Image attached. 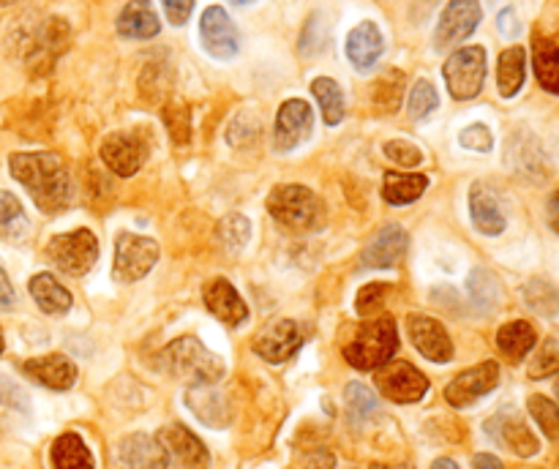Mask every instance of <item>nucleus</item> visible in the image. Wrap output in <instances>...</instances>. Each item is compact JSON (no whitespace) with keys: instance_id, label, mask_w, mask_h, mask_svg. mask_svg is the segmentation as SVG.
Segmentation results:
<instances>
[{"instance_id":"nucleus-46","label":"nucleus","mask_w":559,"mask_h":469,"mask_svg":"<svg viewBox=\"0 0 559 469\" xmlns=\"http://www.w3.org/2000/svg\"><path fill=\"white\" fill-rule=\"evenodd\" d=\"M469 294H473L475 303L491 305L500 298V287H497V278L489 270H473L469 276Z\"/></svg>"},{"instance_id":"nucleus-3","label":"nucleus","mask_w":559,"mask_h":469,"mask_svg":"<svg viewBox=\"0 0 559 469\" xmlns=\"http://www.w3.org/2000/svg\"><path fill=\"white\" fill-rule=\"evenodd\" d=\"M399 349L396 322L391 316H380L374 322H366L358 327L353 338L344 347V360L358 371H374L391 363Z\"/></svg>"},{"instance_id":"nucleus-4","label":"nucleus","mask_w":559,"mask_h":469,"mask_svg":"<svg viewBox=\"0 0 559 469\" xmlns=\"http://www.w3.org/2000/svg\"><path fill=\"white\" fill-rule=\"evenodd\" d=\"M267 211L289 232H309L322 216V205L314 191L298 183L276 185L267 196Z\"/></svg>"},{"instance_id":"nucleus-43","label":"nucleus","mask_w":559,"mask_h":469,"mask_svg":"<svg viewBox=\"0 0 559 469\" xmlns=\"http://www.w3.org/2000/svg\"><path fill=\"white\" fill-rule=\"evenodd\" d=\"M164 120H167V129L173 134V140L178 145H186L191 136V109L186 104H167Z\"/></svg>"},{"instance_id":"nucleus-35","label":"nucleus","mask_w":559,"mask_h":469,"mask_svg":"<svg viewBox=\"0 0 559 469\" xmlns=\"http://www.w3.org/2000/svg\"><path fill=\"white\" fill-rule=\"evenodd\" d=\"M311 93H314L317 104H320L322 120H325L328 125L342 123L344 93H342V87H338V82L331 80V76H317V80L311 82Z\"/></svg>"},{"instance_id":"nucleus-20","label":"nucleus","mask_w":559,"mask_h":469,"mask_svg":"<svg viewBox=\"0 0 559 469\" xmlns=\"http://www.w3.org/2000/svg\"><path fill=\"white\" fill-rule=\"evenodd\" d=\"M202 300H205L207 311H211L216 320H222L224 325H243L249 320V309H246L243 298L238 294V289L227 281V278H211V281L202 287Z\"/></svg>"},{"instance_id":"nucleus-38","label":"nucleus","mask_w":559,"mask_h":469,"mask_svg":"<svg viewBox=\"0 0 559 469\" xmlns=\"http://www.w3.org/2000/svg\"><path fill=\"white\" fill-rule=\"evenodd\" d=\"M251 238V221L243 213H229L218 221V240L227 245V251H240Z\"/></svg>"},{"instance_id":"nucleus-49","label":"nucleus","mask_w":559,"mask_h":469,"mask_svg":"<svg viewBox=\"0 0 559 469\" xmlns=\"http://www.w3.org/2000/svg\"><path fill=\"white\" fill-rule=\"evenodd\" d=\"M164 14H167L169 25H186L194 11V0H162Z\"/></svg>"},{"instance_id":"nucleus-55","label":"nucleus","mask_w":559,"mask_h":469,"mask_svg":"<svg viewBox=\"0 0 559 469\" xmlns=\"http://www.w3.org/2000/svg\"><path fill=\"white\" fill-rule=\"evenodd\" d=\"M431 469H459V464L453 461V458H437V461L431 464Z\"/></svg>"},{"instance_id":"nucleus-5","label":"nucleus","mask_w":559,"mask_h":469,"mask_svg":"<svg viewBox=\"0 0 559 469\" xmlns=\"http://www.w3.org/2000/svg\"><path fill=\"white\" fill-rule=\"evenodd\" d=\"M445 85L456 101H469L484 91L486 82V49L480 44L456 49L442 65Z\"/></svg>"},{"instance_id":"nucleus-50","label":"nucleus","mask_w":559,"mask_h":469,"mask_svg":"<svg viewBox=\"0 0 559 469\" xmlns=\"http://www.w3.org/2000/svg\"><path fill=\"white\" fill-rule=\"evenodd\" d=\"M295 469H336V458H333L328 450L306 453Z\"/></svg>"},{"instance_id":"nucleus-48","label":"nucleus","mask_w":559,"mask_h":469,"mask_svg":"<svg viewBox=\"0 0 559 469\" xmlns=\"http://www.w3.org/2000/svg\"><path fill=\"white\" fill-rule=\"evenodd\" d=\"M27 393L22 390L20 385H16L11 376L0 374V407H9V409H20V412H25L27 409Z\"/></svg>"},{"instance_id":"nucleus-12","label":"nucleus","mask_w":559,"mask_h":469,"mask_svg":"<svg viewBox=\"0 0 559 469\" xmlns=\"http://www.w3.org/2000/svg\"><path fill=\"white\" fill-rule=\"evenodd\" d=\"M377 387L396 404H415L429 393V380L413 363H385L377 371Z\"/></svg>"},{"instance_id":"nucleus-17","label":"nucleus","mask_w":559,"mask_h":469,"mask_svg":"<svg viewBox=\"0 0 559 469\" xmlns=\"http://www.w3.org/2000/svg\"><path fill=\"white\" fill-rule=\"evenodd\" d=\"M407 325L415 349L426 360H431V363H448V360H453V341L440 320L426 314H413L407 320Z\"/></svg>"},{"instance_id":"nucleus-14","label":"nucleus","mask_w":559,"mask_h":469,"mask_svg":"<svg viewBox=\"0 0 559 469\" xmlns=\"http://www.w3.org/2000/svg\"><path fill=\"white\" fill-rule=\"evenodd\" d=\"M156 440L162 442L164 453H167V458L178 469H207V461H211L207 447L202 445L200 436L191 434L186 425L180 423L164 425V429L158 431Z\"/></svg>"},{"instance_id":"nucleus-59","label":"nucleus","mask_w":559,"mask_h":469,"mask_svg":"<svg viewBox=\"0 0 559 469\" xmlns=\"http://www.w3.org/2000/svg\"><path fill=\"white\" fill-rule=\"evenodd\" d=\"M557 396H559V382H557Z\"/></svg>"},{"instance_id":"nucleus-16","label":"nucleus","mask_w":559,"mask_h":469,"mask_svg":"<svg viewBox=\"0 0 559 469\" xmlns=\"http://www.w3.org/2000/svg\"><path fill=\"white\" fill-rule=\"evenodd\" d=\"M169 458L156 436L142 431L123 436L115 447V469H167Z\"/></svg>"},{"instance_id":"nucleus-6","label":"nucleus","mask_w":559,"mask_h":469,"mask_svg":"<svg viewBox=\"0 0 559 469\" xmlns=\"http://www.w3.org/2000/svg\"><path fill=\"white\" fill-rule=\"evenodd\" d=\"M44 254L58 270L69 276H85L98 260V240L91 229H71V232L55 234Z\"/></svg>"},{"instance_id":"nucleus-58","label":"nucleus","mask_w":559,"mask_h":469,"mask_svg":"<svg viewBox=\"0 0 559 469\" xmlns=\"http://www.w3.org/2000/svg\"><path fill=\"white\" fill-rule=\"evenodd\" d=\"M3 349H5V338H3V330H0V354H3Z\"/></svg>"},{"instance_id":"nucleus-28","label":"nucleus","mask_w":559,"mask_h":469,"mask_svg":"<svg viewBox=\"0 0 559 469\" xmlns=\"http://www.w3.org/2000/svg\"><path fill=\"white\" fill-rule=\"evenodd\" d=\"M533 65L540 87L559 96V38L535 36L533 41Z\"/></svg>"},{"instance_id":"nucleus-31","label":"nucleus","mask_w":559,"mask_h":469,"mask_svg":"<svg viewBox=\"0 0 559 469\" xmlns=\"http://www.w3.org/2000/svg\"><path fill=\"white\" fill-rule=\"evenodd\" d=\"M426 189H429V178L418 172H388L382 180V196L388 205L396 207L420 200Z\"/></svg>"},{"instance_id":"nucleus-11","label":"nucleus","mask_w":559,"mask_h":469,"mask_svg":"<svg viewBox=\"0 0 559 469\" xmlns=\"http://www.w3.org/2000/svg\"><path fill=\"white\" fill-rule=\"evenodd\" d=\"M480 20H484L480 0H448L445 11L440 14V22H437L435 47L445 49L464 41V38L473 36Z\"/></svg>"},{"instance_id":"nucleus-44","label":"nucleus","mask_w":559,"mask_h":469,"mask_svg":"<svg viewBox=\"0 0 559 469\" xmlns=\"http://www.w3.org/2000/svg\"><path fill=\"white\" fill-rule=\"evenodd\" d=\"M227 140L233 147H243L249 145V142L260 140V118H254V115L249 112H240L238 118L233 120V125H229Z\"/></svg>"},{"instance_id":"nucleus-26","label":"nucleus","mask_w":559,"mask_h":469,"mask_svg":"<svg viewBox=\"0 0 559 469\" xmlns=\"http://www.w3.org/2000/svg\"><path fill=\"white\" fill-rule=\"evenodd\" d=\"M535 341H538V333H535V327L524 320L506 322V325L497 330V349H500V354L508 363H522V360L535 349Z\"/></svg>"},{"instance_id":"nucleus-39","label":"nucleus","mask_w":559,"mask_h":469,"mask_svg":"<svg viewBox=\"0 0 559 469\" xmlns=\"http://www.w3.org/2000/svg\"><path fill=\"white\" fill-rule=\"evenodd\" d=\"M527 409H530V414H533L535 423L540 425V431H544L546 436H551V440H557L559 436V407L557 404L546 396H530Z\"/></svg>"},{"instance_id":"nucleus-9","label":"nucleus","mask_w":559,"mask_h":469,"mask_svg":"<svg viewBox=\"0 0 559 469\" xmlns=\"http://www.w3.org/2000/svg\"><path fill=\"white\" fill-rule=\"evenodd\" d=\"M497 385H500V365L495 360H486V363L473 365V369L462 371L448 382L445 401L456 409H467L484 396H489Z\"/></svg>"},{"instance_id":"nucleus-23","label":"nucleus","mask_w":559,"mask_h":469,"mask_svg":"<svg viewBox=\"0 0 559 469\" xmlns=\"http://www.w3.org/2000/svg\"><path fill=\"white\" fill-rule=\"evenodd\" d=\"M115 27H118V33L123 38L145 41V38L158 36V31H162V20H158L151 0H129V3L120 9Z\"/></svg>"},{"instance_id":"nucleus-32","label":"nucleus","mask_w":559,"mask_h":469,"mask_svg":"<svg viewBox=\"0 0 559 469\" xmlns=\"http://www.w3.org/2000/svg\"><path fill=\"white\" fill-rule=\"evenodd\" d=\"M27 232H31V221H27L22 202L11 191H0V240L22 243Z\"/></svg>"},{"instance_id":"nucleus-13","label":"nucleus","mask_w":559,"mask_h":469,"mask_svg":"<svg viewBox=\"0 0 559 469\" xmlns=\"http://www.w3.org/2000/svg\"><path fill=\"white\" fill-rule=\"evenodd\" d=\"M300 347H304V330L293 320L271 322L254 338V352L267 363H287Z\"/></svg>"},{"instance_id":"nucleus-54","label":"nucleus","mask_w":559,"mask_h":469,"mask_svg":"<svg viewBox=\"0 0 559 469\" xmlns=\"http://www.w3.org/2000/svg\"><path fill=\"white\" fill-rule=\"evenodd\" d=\"M546 216H549V227L559 234V191L549 196V205H546Z\"/></svg>"},{"instance_id":"nucleus-18","label":"nucleus","mask_w":559,"mask_h":469,"mask_svg":"<svg viewBox=\"0 0 559 469\" xmlns=\"http://www.w3.org/2000/svg\"><path fill=\"white\" fill-rule=\"evenodd\" d=\"M407 249L409 234L399 224H388V227L377 229L371 234L369 243L364 245L360 260H364L366 267H396L407 256Z\"/></svg>"},{"instance_id":"nucleus-30","label":"nucleus","mask_w":559,"mask_h":469,"mask_svg":"<svg viewBox=\"0 0 559 469\" xmlns=\"http://www.w3.org/2000/svg\"><path fill=\"white\" fill-rule=\"evenodd\" d=\"M527 80V52L524 47H508L497 63V87L502 98H513Z\"/></svg>"},{"instance_id":"nucleus-21","label":"nucleus","mask_w":559,"mask_h":469,"mask_svg":"<svg viewBox=\"0 0 559 469\" xmlns=\"http://www.w3.org/2000/svg\"><path fill=\"white\" fill-rule=\"evenodd\" d=\"M486 429H489V434L495 436L502 447H508L513 456L530 458L540 450L538 436L533 434V429H530L519 414H497V418H491L489 423H486Z\"/></svg>"},{"instance_id":"nucleus-45","label":"nucleus","mask_w":559,"mask_h":469,"mask_svg":"<svg viewBox=\"0 0 559 469\" xmlns=\"http://www.w3.org/2000/svg\"><path fill=\"white\" fill-rule=\"evenodd\" d=\"M382 151H385V156L391 158L393 164H399V167L413 169V167H420V164H424V153H420V147L409 140H391V142H385V147H382Z\"/></svg>"},{"instance_id":"nucleus-33","label":"nucleus","mask_w":559,"mask_h":469,"mask_svg":"<svg viewBox=\"0 0 559 469\" xmlns=\"http://www.w3.org/2000/svg\"><path fill=\"white\" fill-rule=\"evenodd\" d=\"M66 44H69V25H66L60 16H49V20L44 22L41 31L36 33V44H33V60L52 65V60L66 49Z\"/></svg>"},{"instance_id":"nucleus-52","label":"nucleus","mask_w":559,"mask_h":469,"mask_svg":"<svg viewBox=\"0 0 559 469\" xmlns=\"http://www.w3.org/2000/svg\"><path fill=\"white\" fill-rule=\"evenodd\" d=\"M16 303V292H14V284H11L9 273L0 267V311H11Z\"/></svg>"},{"instance_id":"nucleus-40","label":"nucleus","mask_w":559,"mask_h":469,"mask_svg":"<svg viewBox=\"0 0 559 469\" xmlns=\"http://www.w3.org/2000/svg\"><path fill=\"white\" fill-rule=\"evenodd\" d=\"M559 374V341L546 338L544 347H538L533 363H530V380H546V376Z\"/></svg>"},{"instance_id":"nucleus-22","label":"nucleus","mask_w":559,"mask_h":469,"mask_svg":"<svg viewBox=\"0 0 559 469\" xmlns=\"http://www.w3.org/2000/svg\"><path fill=\"white\" fill-rule=\"evenodd\" d=\"M22 371H25L33 382H38V385L49 387V390H58V393L69 390V387L76 382V365L60 352L25 360V363H22Z\"/></svg>"},{"instance_id":"nucleus-42","label":"nucleus","mask_w":559,"mask_h":469,"mask_svg":"<svg viewBox=\"0 0 559 469\" xmlns=\"http://www.w3.org/2000/svg\"><path fill=\"white\" fill-rule=\"evenodd\" d=\"M388 294H391V284L385 281L366 284V287L358 292V300H355V311H358L360 316H374L377 311L382 309Z\"/></svg>"},{"instance_id":"nucleus-34","label":"nucleus","mask_w":559,"mask_h":469,"mask_svg":"<svg viewBox=\"0 0 559 469\" xmlns=\"http://www.w3.org/2000/svg\"><path fill=\"white\" fill-rule=\"evenodd\" d=\"M404 87H407V80H404L402 71L388 69L385 74H380L374 80V93H371V98H374V107L380 109V112L393 115L399 107H402Z\"/></svg>"},{"instance_id":"nucleus-24","label":"nucleus","mask_w":559,"mask_h":469,"mask_svg":"<svg viewBox=\"0 0 559 469\" xmlns=\"http://www.w3.org/2000/svg\"><path fill=\"white\" fill-rule=\"evenodd\" d=\"M186 404H189L191 412L202 420L211 429H224L233 420V407H229L227 396L222 390H216L213 385L207 387H189L186 393Z\"/></svg>"},{"instance_id":"nucleus-1","label":"nucleus","mask_w":559,"mask_h":469,"mask_svg":"<svg viewBox=\"0 0 559 469\" xmlns=\"http://www.w3.org/2000/svg\"><path fill=\"white\" fill-rule=\"evenodd\" d=\"M9 169L11 178L25 185L38 211L47 216L66 211L74 202V180L58 153H11Z\"/></svg>"},{"instance_id":"nucleus-19","label":"nucleus","mask_w":559,"mask_h":469,"mask_svg":"<svg viewBox=\"0 0 559 469\" xmlns=\"http://www.w3.org/2000/svg\"><path fill=\"white\" fill-rule=\"evenodd\" d=\"M385 52V36L377 27V22L364 20L349 31L347 36V60L355 65V71H371L380 63Z\"/></svg>"},{"instance_id":"nucleus-25","label":"nucleus","mask_w":559,"mask_h":469,"mask_svg":"<svg viewBox=\"0 0 559 469\" xmlns=\"http://www.w3.org/2000/svg\"><path fill=\"white\" fill-rule=\"evenodd\" d=\"M469 213H473V224L478 232L489 234V238L506 232V213H502L497 196L484 183H475L473 191H469Z\"/></svg>"},{"instance_id":"nucleus-7","label":"nucleus","mask_w":559,"mask_h":469,"mask_svg":"<svg viewBox=\"0 0 559 469\" xmlns=\"http://www.w3.org/2000/svg\"><path fill=\"white\" fill-rule=\"evenodd\" d=\"M158 262V243L147 234L120 232L115 240L112 278L118 284H134L145 278Z\"/></svg>"},{"instance_id":"nucleus-29","label":"nucleus","mask_w":559,"mask_h":469,"mask_svg":"<svg viewBox=\"0 0 559 469\" xmlns=\"http://www.w3.org/2000/svg\"><path fill=\"white\" fill-rule=\"evenodd\" d=\"M49 461H52V469H96L85 440L80 434H74V431H66V434H60L52 442Z\"/></svg>"},{"instance_id":"nucleus-56","label":"nucleus","mask_w":559,"mask_h":469,"mask_svg":"<svg viewBox=\"0 0 559 469\" xmlns=\"http://www.w3.org/2000/svg\"><path fill=\"white\" fill-rule=\"evenodd\" d=\"M371 469H413V467H393V464H388V467H385V464H374Z\"/></svg>"},{"instance_id":"nucleus-8","label":"nucleus","mask_w":559,"mask_h":469,"mask_svg":"<svg viewBox=\"0 0 559 469\" xmlns=\"http://www.w3.org/2000/svg\"><path fill=\"white\" fill-rule=\"evenodd\" d=\"M98 153L109 172H115L118 178H131L140 172L151 151H147V136L140 129H126L104 136Z\"/></svg>"},{"instance_id":"nucleus-57","label":"nucleus","mask_w":559,"mask_h":469,"mask_svg":"<svg viewBox=\"0 0 559 469\" xmlns=\"http://www.w3.org/2000/svg\"><path fill=\"white\" fill-rule=\"evenodd\" d=\"M229 3H235V5H246V3H254V0H229Z\"/></svg>"},{"instance_id":"nucleus-2","label":"nucleus","mask_w":559,"mask_h":469,"mask_svg":"<svg viewBox=\"0 0 559 469\" xmlns=\"http://www.w3.org/2000/svg\"><path fill=\"white\" fill-rule=\"evenodd\" d=\"M164 369L189 387H207L224 376V360L213 354L200 338L180 336L164 349Z\"/></svg>"},{"instance_id":"nucleus-10","label":"nucleus","mask_w":559,"mask_h":469,"mask_svg":"<svg viewBox=\"0 0 559 469\" xmlns=\"http://www.w3.org/2000/svg\"><path fill=\"white\" fill-rule=\"evenodd\" d=\"M314 129V112L304 98H287L278 107L276 125H273V147L278 153H289L304 145Z\"/></svg>"},{"instance_id":"nucleus-27","label":"nucleus","mask_w":559,"mask_h":469,"mask_svg":"<svg viewBox=\"0 0 559 469\" xmlns=\"http://www.w3.org/2000/svg\"><path fill=\"white\" fill-rule=\"evenodd\" d=\"M27 289H31V298L36 300V305L44 314H66V311L71 309V303H74L69 289H66L52 273H36V276L27 281Z\"/></svg>"},{"instance_id":"nucleus-47","label":"nucleus","mask_w":559,"mask_h":469,"mask_svg":"<svg viewBox=\"0 0 559 469\" xmlns=\"http://www.w3.org/2000/svg\"><path fill=\"white\" fill-rule=\"evenodd\" d=\"M459 142H462V147H467V151H475V153H489L491 147H495V136H491L489 125L484 123L467 125V129L459 134Z\"/></svg>"},{"instance_id":"nucleus-36","label":"nucleus","mask_w":559,"mask_h":469,"mask_svg":"<svg viewBox=\"0 0 559 469\" xmlns=\"http://www.w3.org/2000/svg\"><path fill=\"white\" fill-rule=\"evenodd\" d=\"M524 300H527L530 309L540 316H557L559 314V292L557 287H551L544 278H533V281L524 287Z\"/></svg>"},{"instance_id":"nucleus-15","label":"nucleus","mask_w":559,"mask_h":469,"mask_svg":"<svg viewBox=\"0 0 559 469\" xmlns=\"http://www.w3.org/2000/svg\"><path fill=\"white\" fill-rule=\"evenodd\" d=\"M200 38L207 55L229 60L238 55V27L222 5H207L200 20Z\"/></svg>"},{"instance_id":"nucleus-51","label":"nucleus","mask_w":559,"mask_h":469,"mask_svg":"<svg viewBox=\"0 0 559 469\" xmlns=\"http://www.w3.org/2000/svg\"><path fill=\"white\" fill-rule=\"evenodd\" d=\"M497 27L506 38H516L519 31H522V22H519L516 11L513 9H502L500 16H497Z\"/></svg>"},{"instance_id":"nucleus-53","label":"nucleus","mask_w":559,"mask_h":469,"mask_svg":"<svg viewBox=\"0 0 559 469\" xmlns=\"http://www.w3.org/2000/svg\"><path fill=\"white\" fill-rule=\"evenodd\" d=\"M473 469H506V467H502L500 458L491 456V453H478L473 461Z\"/></svg>"},{"instance_id":"nucleus-37","label":"nucleus","mask_w":559,"mask_h":469,"mask_svg":"<svg viewBox=\"0 0 559 469\" xmlns=\"http://www.w3.org/2000/svg\"><path fill=\"white\" fill-rule=\"evenodd\" d=\"M437 107H440V93H437V87L431 85L429 80L415 82L413 91H409V98H407L409 118L424 120V118H429Z\"/></svg>"},{"instance_id":"nucleus-41","label":"nucleus","mask_w":559,"mask_h":469,"mask_svg":"<svg viewBox=\"0 0 559 469\" xmlns=\"http://www.w3.org/2000/svg\"><path fill=\"white\" fill-rule=\"evenodd\" d=\"M344 401H347V409L358 420H369L371 414L377 412L374 393H371L366 385H360V382H349L347 390H344Z\"/></svg>"}]
</instances>
